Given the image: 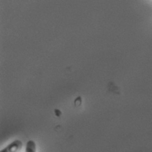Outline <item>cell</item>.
I'll list each match as a JSON object with an SVG mask.
<instances>
[{"instance_id": "obj_1", "label": "cell", "mask_w": 152, "mask_h": 152, "mask_svg": "<svg viewBox=\"0 0 152 152\" xmlns=\"http://www.w3.org/2000/svg\"><path fill=\"white\" fill-rule=\"evenodd\" d=\"M23 147V142L20 140H15L1 150V152H19Z\"/></svg>"}, {"instance_id": "obj_2", "label": "cell", "mask_w": 152, "mask_h": 152, "mask_svg": "<svg viewBox=\"0 0 152 152\" xmlns=\"http://www.w3.org/2000/svg\"><path fill=\"white\" fill-rule=\"evenodd\" d=\"M36 144L33 140H29L26 145L25 152H36Z\"/></svg>"}]
</instances>
